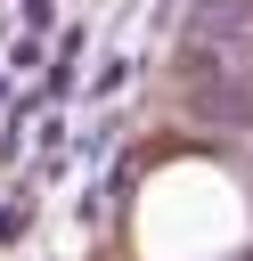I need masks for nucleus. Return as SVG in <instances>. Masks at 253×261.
<instances>
[{
    "label": "nucleus",
    "mask_w": 253,
    "mask_h": 261,
    "mask_svg": "<svg viewBox=\"0 0 253 261\" xmlns=\"http://www.w3.org/2000/svg\"><path fill=\"white\" fill-rule=\"evenodd\" d=\"M188 57L220 73H253V0H196L188 8Z\"/></svg>",
    "instance_id": "obj_1"
},
{
    "label": "nucleus",
    "mask_w": 253,
    "mask_h": 261,
    "mask_svg": "<svg viewBox=\"0 0 253 261\" xmlns=\"http://www.w3.org/2000/svg\"><path fill=\"white\" fill-rule=\"evenodd\" d=\"M196 106L220 114V122H253V73H220V82H204Z\"/></svg>",
    "instance_id": "obj_2"
}]
</instances>
